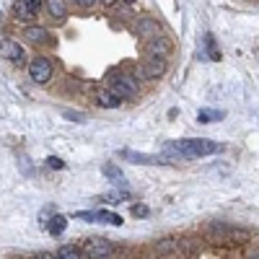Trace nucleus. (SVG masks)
<instances>
[{"instance_id":"14","label":"nucleus","mask_w":259,"mask_h":259,"mask_svg":"<svg viewBox=\"0 0 259 259\" xmlns=\"http://www.w3.org/2000/svg\"><path fill=\"white\" fill-rule=\"evenodd\" d=\"M96 101H99V106H104V109H117V106L122 104V99H119V96H114L109 89H106V91H99Z\"/></svg>"},{"instance_id":"27","label":"nucleus","mask_w":259,"mask_h":259,"mask_svg":"<svg viewBox=\"0 0 259 259\" xmlns=\"http://www.w3.org/2000/svg\"><path fill=\"white\" fill-rule=\"evenodd\" d=\"M62 114H65V117H68L70 122H83V119H85L83 114H75V112H62Z\"/></svg>"},{"instance_id":"19","label":"nucleus","mask_w":259,"mask_h":259,"mask_svg":"<svg viewBox=\"0 0 259 259\" xmlns=\"http://www.w3.org/2000/svg\"><path fill=\"white\" fill-rule=\"evenodd\" d=\"M197 119H200L202 124H210V122H218V119H223V112H218V109H200Z\"/></svg>"},{"instance_id":"6","label":"nucleus","mask_w":259,"mask_h":259,"mask_svg":"<svg viewBox=\"0 0 259 259\" xmlns=\"http://www.w3.org/2000/svg\"><path fill=\"white\" fill-rule=\"evenodd\" d=\"M210 236L215 241H239V239H246V231L218 223V226H210Z\"/></svg>"},{"instance_id":"17","label":"nucleus","mask_w":259,"mask_h":259,"mask_svg":"<svg viewBox=\"0 0 259 259\" xmlns=\"http://www.w3.org/2000/svg\"><path fill=\"white\" fill-rule=\"evenodd\" d=\"M96 221L99 223H109V226H122V215L117 212H109V210H96Z\"/></svg>"},{"instance_id":"15","label":"nucleus","mask_w":259,"mask_h":259,"mask_svg":"<svg viewBox=\"0 0 259 259\" xmlns=\"http://www.w3.org/2000/svg\"><path fill=\"white\" fill-rule=\"evenodd\" d=\"M174 254L179 259H192V256H197V244H194V241H177Z\"/></svg>"},{"instance_id":"28","label":"nucleus","mask_w":259,"mask_h":259,"mask_svg":"<svg viewBox=\"0 0 259 259\" xmlns=\"http://www.w3.org/2000/svg\"><path fill=\"white\" fill-rule=\"evenodd\" d=\"M75 6H80V8H94L96 0H75Z\"/></svg>"},{"instance_id":"4","label":"nucleus","mask_w":259,"mask_h":259,"mask_svg":"<svg viewBox=\"0 0 259 259\" xmlns=\"http://www.w3.org/2000/svg\"><path fill=\"white\" fill-rule=\"evenodd\" d=\"M29 75L34 83H47L52 78V62L47 57H34L29 62Z\"/></svg>"},{"instance_id":"26","label":"nucleus","mask_w":259,"mask_h":259,"mask_svg":"<svg viewBox=\"0 0 259 259\" xmlns=\"http://www.w3.org/2000/svg\"><path fill=\"white\" fill-rule=\"evenodd\" d=\"M133 215H135V218H143V215H148V207L145 205H135L133 207Z\"/></svg>"},{"instance_id":"18","label":"nucleus","mask_w":259,"mask_h":259,"mask_svg":"<svg viewBox=\"0 0 259 259\" xmlns=\"http://www.w3.org/2000/svg\"><path fill=\"white\" fill-rule=\"evenodd\" d=\"M57 259H83V251H78V246L65 244L57 249Z\"/></svg>"},{"instance_id":"9","label":"nucleus","mask_w":259,"mask_h":259,"mask_svg":"<svg viewBox=\"0 0 259 259\" xmlns=\"http://www.w3.org/2000/svg\"><path fill=\"white\" fill-rule=\"evenodd\" d=\"M148 55L150 57H166L171 52V41L166 36H156V39H148Z\"/></svg>"},{"instance_id":"13","label":"nucleus","mask_w":259,"mask_h":259,"mask_svg":"<svg viewBox=\"0 0 259 259\" xmlns=\"http://www.w3.org/2000/svg\"><path fill=\"white\" fill-rule=\"evenodd\" d=\"M47 3V11L55 21H65V16H68V6H65V0H45Z\"/></svg>"},{"instance_id":"11","label":"nucleus","mask_w":259,"mask_h":259,"mask_svg":"<svg viewBox=\"0 0 259 259\" xmlns=\"http://www.w3.org/2000/svg\"><path fill=\"white\" fill-rule=\"evenodd\" d=\"M122 158L133 161V163H166L161 156H148V153H135V150H122Z\"/></svg>"},{"instance_id":"1","label":"nucleus","mask_w":259,"mask_h":259,"mask_svg":"<svg viewBox=\"0 0 259 259\" xmlns=\"http://www.w3.org/2000/svg\"><path fill=\"white\" fill-rule=\"evenodd\" d=\"M168 153H177L184 158H202V156H212V153H221L223 145L215 143V140H205V138H189V140H174V143H166L163 145Z\"/></svg>"},{"instance_id":"30","label":"nucleus","mask_w":259,"mask_h":259,"mask_svg":"<svg viewBox=\"0 0 259 259\" xmlns=\"http://www.w3.org/2000/svg\"><path fill=\"white\" fill-rule=\"evenodd\" d=\"M101 3H104V6H114V3H117V0H101Z\"/></svg>"},{"instance_id":"29","label":"nucleus","mask_w":259,"mask_h":259,"mask_svg":"<svg viewBox=\"0 0 259 259\" xmlns=\"http://www.w3.org/2000/svg\"><path fill=\"white\" fill-rule=\"evenodd\" d=\"M34 259H57V256H55V254H50V251H39Z\"/></svg>"},{"instance_id":"20","label":"nucleus","mask_w":259,"mask_h":259,"mask_svg":"<svg viewBox=\"0 0 259 259\" xmlns=\"http://www.w3.org/2000/svg\"><path fill=\"white\" fill-rule=\"evenodd\" d=\"M205 50H207V57H210L212 62H218V60H221V52H218V47H215L212 34H205Z\"/></svg>"},{"instance_id":"12","label":"nucleus","mask_w":259,"mask_h":259,"mask_svg":"<svg viewBox=\"0 0 259 259\" xmlns=\"http://www.w3.org/2000/svg\"><path fill=\"white\" fill-rule=\"evenodd\" d=\"M24 36H26L29 41H34V45H45V41H50V31H47L45 26H29V29L24 31Z\"/></svg>"},{"instance_id":"8","label":"nucleus","mask_w":259,"mask_h":259,"mask_svg":"<svg viewBox=\"0 0 259 259\" xmlns=\"http://www.w3.org/2000/svg\"><path fill=\"white\" fill-rule=\"evenodd\" d=\"M140 73H143V78H161L163 73H166V62L161 60V57H148L143 65H140Z\"/></svg>"},{"instance_id":"24","label":"nucleus","mask_w":259,"mask_h":259,"mask_svg":"<svg viewBox=\"0 0 259 259\" xmlns=\"http://www.w3.org/2000/svg\"><path fill=\"white\" fill-rule=\"evenodd\" d=\"M130 197H133V194H130V192H112V194H104V197L101 200H130Z\"/></svg>"},{"instance_id":"25","label":"nucleus","mask_w":259,"mask_h":259,"mask_svg":"<svg viewBox=\"0 0 259 259\" xmlns=\"http://www.w3.org/2000/svg\"><path fill=\"white\" fill-rule=\"evenodd\" d=\"M47 166H50V168H65V161L57 158V156H50V158H47Z\"/></svg>"},{"instance_id":"2","label":"nucleus","mask_w":259,"mask_h":259,"mask_svg":"<svg viewBox=\"0 0 259 259\" xmlns=\"http://www.w3.org/2000/svg\"><path fill=\"white\" fill-rule=\"evenodd\" d=\"M109 91L119 99H130V96H135L138 94V80L133 75H127V73H112L109 78Z\"/></svg>"},{"instance_id":"22","label":"nucleus","mask_w":259,"mask_h":259,"mask_svg":"<svg viewBox=\"0 0 259 259\" xmlns=\"http://www.w3.org/2000/svg\"><path fill=\"white\" fill-rule=\"evenodd\" d=\"M161 254H174V249H177V241L174 239H163V241H158V246H156Z\"/></svg>"},{"instance_id":"10","label":"nucleus","mask_w":259,"mask_h":259,"mask_svg":"<svg viewBox=\"0 0 259 259\" xmlns=\"http://www.w3.org/2000/svg\"><path fill=\"white\" fill-rule=\"evenodd\" d=\"M138 34H140V36H148V39H156V36H163V29H161L158 21L143 18L140 24H138Z\"/></svg>"},{"instance_id":"5","label":"nucleus","mask_w":259,"mask_h":259,"mask_svg":"<svg viewBox=\"0 0 259 259\" xmlns=\"http://www.w3.org/2000/svg\"><path fill=\"white\" fill-rule=\"evenodd\" d=\"M0 55H3L8 62H13V65H24L26 62L24 47H21L16 39H0Z\"/></svg>"},{"instance_id":"16","label":"nucleus","mask_w":259,"mask_h":259,"mask_svg":"<svg viewBox=\"0 0 259 259\" xmlns=\"http://www.w3.org/2000/svg\"><path fill=\"white\" fill-rule=\"evenodd\" d=\"M65 228H68V218H65V215H52V218L47 221L50 236H60V233H65Z\"/></svg>"},{"instance_id":"21","label":"nucleus","mask_w":259,"mask_h":259,"mask_svg":"<svg viewBox=\"0 0 259 259\" xmlns=\"http://www.w3.org/2000/svg\"><path fill=\"white\" fill-rule=\"evenodd\" d=\"M104 177H106V179H112V182H117V184H122V179H124V177H122V171H119L114 163H106V166H104Z\"/></svg>"},{"instance_id":"32","label":"nucleus","mask_w":259,"mask_h":259,"mask_svg":"<svg viewBox=\"0 0 259 259\" xmlns=\"http://www.w3.org/2000/svg\"><path fill=\"white\" fill-rule=\"evenodd\" d=\"M124 3H135V0H124Z\"/></svg>"},{"instance_id":"31","label":"nucleus","mask_w":259,"mask_h":259,"mask_svg":"<svg viewBox=\"0 0 259 259\" xmlns=\"http://www.w3.org/2000/svg\"><path fill=\"white\" fill-rule=\"evenodd\" d=\"M251 259H259V251H256V254H254V256H251Z\"/></svg>"},{"instance_id":"3","label":"nucleus","mask_w":259,"mask_h":259,"mask_svg":"<svg viewBox=\"0 0 259 259\" xmlns=\"http://www.w3.org/2000/svg\"><path fill=\"white\" fill-rule=\"evenodd\" d=\"M114 254V244L106 239H89L83 244V256L85 259H109Z\"/></svg>"},{"instance_id":"7","label":"nucleus","mask_w":259,"mask_h":259,"mask_svg":"<svg viewBox=\"0 0 259 259\" xmlns=\"http://www.w3.org/2000/svg\"><path fill=\"white\" fill-rule=\"evenodd\" d=\"M41 3H45V0H18V3H16V18H18V21H31V18H36Z\"/></svg>"},{"instance_id":"23","label":"nucleus","mask_w":259,"mask_h":259,"mask_svg":"<svg viewBox=\"0 0 259 259\" xmlns=\"http://www.w3.org/2000/svg\"><path fill=\"white\" fill-rule=\"evenodd\" d=\"M75 218H78V221H85V223H99V221H96V212H91V210L75 212Z\"/></svg>"}]
</instances>
